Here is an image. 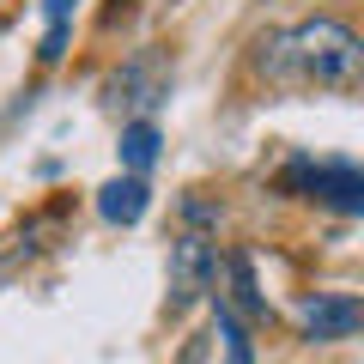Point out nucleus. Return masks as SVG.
<instances>
[{"instance_id": "20e7f679", "label": "nucleus", "mask_w": 364, "mask_h": 364, "mask_svg": "<svg viewBox=\"0 0 364 364\" xmlns=\"http://www.w3.org/2000/svg\"><path fill=\"white\" fill-rule=\"evenodd\" d=\"M109 104L116 109H158L164 104V67L146 55V61H134V67H122L116 79H109Z\"/></svg>"}, {"instance_id": "1a4fd4ad", "label": "nucleus", "mask_w": 364, "mask_h": 364, "mask_svg": "<svg viewBox=\"0 0 364 364\" xmlns=\"http://www.w3.org/2000/svg\"><path fill=\"white\" fill-rule=\"evenodd\" d=\"M213 316H219V334H225V352H231V364H255V352H249V334L243 322H237V310L225 298H213Z\"/></svg>"}, {"instance_id": "f257e3e1", "label": "nucleus", "mask_w": 364, "mask_h": 364, "mask_svg": "<svg viewBox=\"0 0 364 364\" xmlns=\"http://www.w3.org/2000/svg\"><path fill=\"white\" fill-rule=\"evenodd\" d=\"M261 67L267 73H291L316 91H352L364 73V43L340 18H304V25L261 43Z\"/></svg>"}, {"instance_id": "39448f33", "label": "nucleus", "mask_w": 364, "mask_h": 364, "mask_svg": "<svg viewBox=\"0 0 364 364\" xmlns=\"http://www.w3.org/2000/svg\"><path fill=\"white\" fill-rule=\"evenodd\" d=\"M146 207H152V188H146V176H116L97 188V213H104L109 225H140Z\"/></svg>"}, {"instance_id": "9d476101", "label": "nucleus", "mask_w": 364, "mask_h": 364, "mask_svg": "<svg viewBox=\"0 0 364 364\" xmlns=\"http://www.w3.org/2000/svg\"><path fill=\"white\" fill-rule=\"evenodd\" d=\"M67 49V25H49V37H43V61H61Z\"/></svg>"}, {"instance_id": "7ed1b4c3", "label": "nucleus", "mask_w": 364, "mask_h": 364, "mask_svg": "<svg viewBox=\"0 0 364 364\" xmlns=\"http://www.w3.org/2000/svg\"><path fill=\"white\" fill-rule=\"evenodd\" d=\"M286 188L291 195H310V200H328V207L340 213H364V182L352 164H291L286 170Z\"/></svg>"}, {"instance_id": "0eeeda50", "label": "nucleus", "mask_w": 364, "mask_h": 364, "mask_svg": "<svg viewBox=\"0 0 364 364\" xmlns=\"http://www.w3.org/2000/svg\"><path fill=\"white\" fill-rule=\"evenodd\" d=\"M158 146H164V140H158V128H152V122H128V128H122V146H116V152H122V170H128V176H146V170H152L158 164Z\"/></svg>"}, {"instance_id": "423d86ee", "label": "nucleus", "mask_w": 364, "mask_h": 364, "mask_svg": "<svg viewBox=\"0 0 364 364\" xmlns=\"http://www.w3.org/2000/svg\"><path fill=\"white\" fill-rule=\"evenodd\" d=\"M304 334L310 340H352L358 334V298H316V304H304Z\"/></svg>"}, {"instance_id": "f03ea898", "label": "nucleus", "mask_w": 364, "mask_h": 364, "mask_svg": "<svg viewBox=\"0 0 364 364\" xmlns=\"http://www.w3.org/2000/svg\"><path fill=\"white\" fill-rule=\"evenodd\" d=\"M213 273H219V255H213V243L200 231H182L176 243H170V304H195L200 291H213Z\"/></svg>"}, {"instance_id": "6e6552de", "label": "nucleus", "mask_w": 364, "mask_h": 364, "mask_svg": "<svg viewBox=\"0 0 364 364\" xmlns=\"http://www.w3.org/2000/svg\"><path fill=\"white\" fill-rule=\"evenodd\" d=\"M225 267H231V298H237V310H243V316H261V310H267V298H261V286H255L249 255H225Z\"/></svg>"}, {"instance_id": "9b49d317", "label": "nucleus", "mask_w": 364, "mask_h": 364, "mask_svg": "<svg viewBox=\"0 0 364 364\" xmlns=\"http://www.w3.org/2000/svg\"><path fill=\"white\" fill-rule=\"evenodd\" d=\"M43 13H49V25H67V13H73V0H43Z\"/></svg>"}]
</instances>
